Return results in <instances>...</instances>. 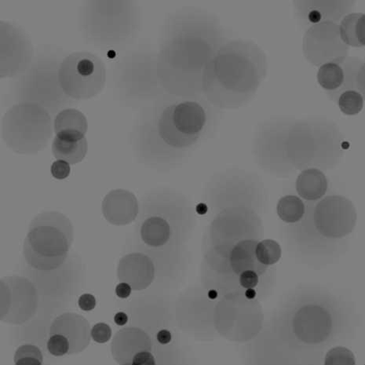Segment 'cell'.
Wrapping results in <instances>:
<instances>
[{"mask_svg": "<svg viewBox=\"0 0 365 365\" xmlns=\"http://www.w3.org/2000/svg\"><path fill=\"white\" fill-rule=\"evenodd\" d=\"M256 256L263 265L272 267L275 265L282 258L281 245L274 240L267 239L259 242L256 246Z\"/></svg>", "mask_w": 365, "mask_h": 365, "instance_id": "28", "label": "cell"}, {"mask_svg": "<svg viewBox=\"0 0 365 365\" xmlns=\"http://www.w3.org/2000/svg\"><path fill=\"white\" fill-rule=\"evenodd\" d=\"M301 19L307 23L319 25L322 23L339 21L351 10V2L305 1L297 3Z\"/></svg>", "mask_w": 365, "mask_h": 365, "instance_id": "20", "label": "cell"}, {"mask_svg": "<svg viewBox=\"0 0 365 365\" xmlns=\"http://www.w3.org/2000/svg\"><path fill=\"white\" fill-rule=\"evenodd\" d=\"M230 38L213 13L185 6L169 15L158 50V73L168 96L198 98L205 69L220 46Z\"/></svg>", "mask_w": 365, "mask_h": 365, "instance_id": "3", "label": "cell"}, {"mask_svg": "<svg viewBox=\"0 0 365 365\" xmlns=\"http://www.w3.org/2000/svg\"><path fill=\"white\" fill-rule=\"evenodd\" d=\"M302 219L287 225L285 234L292 251L302 259L324 262L335 259L347 245L357 222L351 200L340 194L306 202Z\"/></svg>", "mask_w": 365, "mask_h": 365, "instance_id": "7", "label": "cell"}, {"mask_svg": "<svg viewBox=\"0 0 365 365\" xmlns=\"http://www.w3.org/2000/svg\"><path fill=\"white\" fill-rule=\"evenodd\" d=\"M259 242L258 240H245L232 247L230 263L232 270L238 277L247 270L254 271L260 277L270 267L263 265L256 256V246Z\"/></svg>", "mask_w": 365, "mask_h": 365, "instance_id": "21", "label": "cell"}, {"mask_svg": "<svg viewBox=\"0 0 365 365\" xmlns=\"http://www.w3.org/2000/svg\"><path fill=\"white\" fill-rule=\"evenodd\" d=\"M70 173H71V168H70L68 163L61 160H57L53 163L51 174L56 180H65V178L68 177Z\"/></svg>", "mask_w": 365, "mask_h": 365, "instance_id": "33", "label": "cell"}, {"mask_svg": "<svg viewBox=\"0 0 365 365\" xmlns=\"http://www.w3.org/2000/svg\"><path fill=\"white\" fill-rule=\"evenodd\" d=\"M56 135L85 136L88 129L86 116L75 108H66L56 115L53 123Z\"/></svg>", "mask_w": 365, "mask_h": 365, "instance_id": "24", "label": "cell"}, {"mask_svg": "<svg viewBox=\"0 0 365 365\" xmlns=\"http://www.w3.org/2000/svg\"><path fill=\"white\" fill-rule=\"evenodd\" d=\"M317 82L336 102L341 92L359 91L364 94V65L360 59L341 57L324 62L318 69Z\"/></svg>", "mask_w": 365, "mask_h": 365, "instance_id": "15", "label": "cell"}, {"mask_svg": "<svg viewBox=\"0 0 365 365\" xmlns=\"http://www.w3.org/2000/svg\"><path fill=\"white\" fill-rule=\"evenodd\" d=\"M255 292L252 289H247L245 292V297L248 299H252L255 297Z\"/></svg>", "mask_w": 365, "mask_h": 365, "instance_id": "40", "label": "cell"}, {"mask_svg": "<svg viewBox=\"0 0 365 365\" xmlns=\"http://www.w3.org/2000/svg\"><path fill=\"white\" fill-rule=\"evenodd\" d=\"M259 282V276L257 273L252 270H247L239 276V283L240 286L246 289H252L258 285Z\"/></svg>", "mask_w": 365, "mask_h": 365, "instance_id": "34", "label": "cell"}, {"mask_svg": "<svg viewBox=\"0 0 365 365\" xmlns=\"http://www.w3.org/2000/svg\"><path fill=\"white\" fill-rule=\"evenodd\" d=\"M296 190L300 198L306 201L319 200L329 190L328 178L320 169H305L299 173Z\"/></svg>", "mask_w": 365, "mask_h": 365, "instance_id": "23", "label": "cell"}, {"mask_svg": "<svg viewBox=\"0 0 365 365\" xmlns=\"http://www.w3.org/2000/svg\"><path fill=\"white\" fill-rule=\"evenodd\" d=\"M88 151V143L85 136L56 135L53 138V157L68 163L70 165L79 164L86 157Z\"/></svg>", "mask_w": 365, "mask_h": 365, "instance_id": "22", "label": "cell"}, {"mask_svg": "<svg viewBox=\"0 0 365 365\" xmlns=\"http://www.w3.org/2000/svg\"><path fill=\"white\" fill-rule=\"evenodd\" d=\"M103 213L106 219L115 225H126L135 220L139 211L138 200L133 194L113 191L105 198Z\"/></svg>", "mask_w": 365, "mask_h": 365, "instance_id": "19", "label": "cell"}, {"mask_svg": "<svg viewBox=\"0 0 365 365\" xmlns=\"http://www.w3.org/2000/svg\"><path fill=\"white\" fill-rule=\"evenodd\" d=\"M327 302L309 300L290 312L287 328L299 346H320L331 340L336 330V316Z\"/></svg>", "mask_w": 365, "mask_h": 365, "instance_id": "13", "label": "cell"}, {"mask_svg": "<svg viewBox=\"0 0 365 365\" xmlns=\"http://www.w3.org/2000/svg\"><path fill=\"white\" fill-rule=\"evenodd\" d=\"M131 132L140 164L168 173L181 167L212 135L222 111L204 98L167 96L142 107Z\"/></svg>", "mask_w": 365, "mask_h": 365, "instance_id": "1", "label": "cell"}, {"mask_svg": "<svg viewBox=\"0 0 365 365\" xmlns=\"http://www.w3.org/2000/svg\"><path fill=\"white\" fill-rule=\"evenodd\" d=\"M118 277L120 282L128 284L132 290L146 289L156 277V267L153 260L146 255L133 252L120 260Z\"/></svg>", "mask_w": 365, "mask_h": 365, "instance_id": "16", "label": "cell"}, {"mask_svg": "<svg viewBox=\"0 0 365 365\" xmlns=\"http://www.w3.org/2000/svg\"><path fill=\"white\" fill-rule=\"evenodd\" d=\"M206 197L213 211L207 247L232 248L242 240L262 238L267 193L259 176L238 167L227 168L209 180Z\"/></svg>", "mask_w": 365, "mask_h": 365, "instance_id": "5", "label": "cell"}, {"mask_svg": "<svg viewBox=\"0 0 365 365\" xmlns=\"http://www.w3.org/2000/svg\"><path fill=\"white\" fill-rule=\"evenodd\" d=\"M356 359L354 353L346 347L332 348L326 354L325 365H354Z\"/></svg>", "mask_w": 365, "mask_h": 365, "instance_id": "30", "label": "cell"}, {"mask_svg": "<svg viewBox=\"0 0 365 365\" xmlns=\"http://www.w3.org/2000/svg\"><path fill=\"white\" fill-rule=\"evenodd\" d=\"M78 304L84 312H91L96 307V299L91 294H83L79 299Z\"/></svg>", "mask_w": 365, "mask_h": 365, "instance_id": "35", "label": "cell"}, {"mask_svg": "<svg viewBox=\"0 0 365 365\" xmlns=\"http://www.w3.org/2000/svg\"><path fill=\"white\" fill-rule=\"evenodd\" d=\"M104 61L95 53H70L61 62L58 78L66 94L73 100H86L100 94L106 83Z\"/></svg>", "mask_w": 365, "mask_h": 365, "instance_id": "12", "label": "cell"}, {"mask_svg": "<svg viewBox=\"0 0 365 365\" xmlns=\"http://www.w3.org/2000/svg\"><path fill=\"white\" fill-rule=\"evenodd\" d=\"M364 14L349 13L341 19L338 27L340 40L353 48H363L365 43Z\"/></svg>", "mask_w": 365, "mask_h": 365, "instance_id": "25", "label": "cell"}, {"mask_svg": "<svg viewBox=\"0 0 365 365\" xmlns=\"http://www.w3.org/2000/svg\"><path fill=\"white\" fill-rule=\"evenodd\" d=\"M305 212V202L298 196L286 195L278 201L277 215L279 220L287 225L299 222Z\"/></svg>", "mask_w": 365, "mask_h": 365, "instance_id": "26", "label": "cell"}, {"mask_svg": "<svg viewBox=\"0 0 365 365\" xmlns=\"http://www.w3.org/2000/svg\"><path fill=\"white\" fill-rule=\"evenodd\" d=\"M133 364L135 365H152L156 364L155 357L152 354L151 351H143L138 354L133 360Z\"/></svg>", "mask_w": 365, "mask_h": 365, "instance_id": "36", "label": "cell"}, {"mask_svg": "<svg viewBox=\"0 0 365 365\" xmlns=\"http://www.w3.org/2000/svg\"><path fill=\"white\" fill-rule=\"evenodd\" d=\"M148 334L138 328H124L115 334L111 351L115 361L122 365L133 364L134 357L143 351H152Z\"/></svg>", "mask_w": 365, "mask_h": 365, "instance_id": "18", "label": "cell"}, {"mask_svg": "<svg viewBox=\"0 0 365 365\" xmlns=\"http://www.w3.org/2000/svg\"><path fill=\"white\" fill-rule=\"evenodd\" d=\"M345 143L343 132L329 119L275 118L256 128L252 155L264 173L287 178L307 168H335L344 157Z\"/></svg>", "mask_w": 365, "mask_h": 365, "instance_id": "2", "label": "cell"}, {"mask_svg": "<svg viewBox=\"0 0 365 365\" xmlns=\"http://www.w3.org/2000/svg\"><path fill=\"white\" fill-rule=\"evenodd\" d=\"M73 240V226L66 215L43 212L29 225L23 256L28 265L36 270H56L66 262Z\"/></svg>", "mask_w": 365, "mask_h": 365, "instance_id": "9", "label": "cell"}, {"mask_svg": "<svg viewBox=\"0 0 365 365\" xmlns=\"http://www.w3.org/2000/svg\"><path fill=\"white\" fill-rule=\"evenodd\" d=\"M50 334L63 336L68 339V355L82 353L91 344L90 324L86 318L76 313H65L56 318Z\"/></svg>", "mask_w": 365, "mask_h": 365, "instance_id": "17", "label": "cell"}, {"mask_svg": "<svg viewBox=\"0 0 365 365\" xmlns=\"http://www.w3.org/2000/svg\"><path fill=\"white\" fill-rule=\"evenodd\" d=\"M48 349L51 355L61 356L68 354L69 343L63 336L52 335L48 341Z\"/></svg>", "mask_w": 365, "mask_h": 365, "instance_id": "31", "label": "cell"}, {"mask_svg": "<svg viewBox=\"0 0 365 365\" xmlns=\"http://www.w3.org/2000/svg\"><path fill=\"white\" fill-rule=\"evenodd\" d=\"M14 363L19 364H42L43 357L40 349L32 344L21 346L14 354Z\"/></svg>", "mask_w": 365, "mask_h": 365, "instance_id": "29", "label": "cell"}, {"mask_svg": "<svg viewBox=\"0 0 365 365\" xmlns=\"http://www.w3.org/2000/svg\"><path fill=\"white\" fill-rule=\"evenodd\" d=\"M267 70V54L257 43L230 38L208 62L202 95L220 111L238 110L257 94Z\"/></svg>", "mask_w": 365, "mask_h": 365, "instance_id": "6", "label": "cell"}, {"mask_svg": "<svg viewBox=\"0 0 365 365\" xmlns=\"http://www.w3.org/2000/svg\"><path fill=\"white\" fill-rule=\"evenodd\" d=\"M142 14L135 1H91L83 14V31L88 42L101 49H119L138 34Z\"/></svg>", "mask_w": 365, "mask_h": 365, "instance_id": "8", "label": "cell"}, {"mask_svg": "<svg viewBox=\"0 0 365 365\" xmlns=\"http://www.w3.org/2000/svg\"><path fill=\"white\" fill-rule=\"evenodd\" d=\"M0 319L21 325L36 313L38 297L34 284L24 277H4L0 282Z\"/></svg>", "mask_w": 365, "mask_h": 365, "instance_id": "14", "label": "cell"}, {"mask_svg": "<svg viewBox=\"0 0 365 365\" xmlns=\"http://www.w3.org/2000/svg\"><path fill=\"white\" fill-rule=\"evenodd\" d=\"M133 248L153 260L160 277L184 266L187 242L195 224L190 201L168 187L146 192L139 204Z\"/></svg>", "mask_w": 365, "mask_h": 365, "instance_id": "4", "label": "cell"}, {"mask_svg": "<svg viewBox=\"0 0 365 365\" xmlns=\"http://www.w3.org/2000/svg\"><path fill=\"white\" fill-rule=\"evenodd\" d=\"M158 340L161 344H168L172 341V334L168 330H161L157 336Z\"/></svg>", "mask_w": 365, "mask_h": 365, "instance_id": "38", "label": "cell"}, {"mask_svg": "<svg viewBox=\"0 0 365 365\" xmlns=\"http://www.w3.org/2000/svg\"><path fill=\"white\" fill-rule=\"evenodd\" d=\"M131 291V287L128 284L124 282H121L115 287V293L120 299L128 298Z\"/></svg>", "mask_w": 365, "mask_h": 365, "instance_id": "37", "label": "cell"}, {"mask_svg": "<svg viewBox=\"0 0 365 365\" xmlns=\"http://www.w3.org/2000/svg\"><path fill=\"white\" fill-rule=\"evenodd\" d=\"M113 82L120 102L141 106L168 96L158 73V51L143 45L128 51L116 62Z\"/></svg>", "mask_w": 365, "mask_h": 365, "instance_id": "10", "label": "cell"}, {"mask_svg": "<svg viewBox=\"0 0 365 365\" xmlns=\"http://www.w3.org/2000/svg\"><path fill=\"white\" fill-rule=\"evenodd\" d=\"M91 337L96 343L105 344L110 339L112 330L110 326L105 323H98L92 328Z\"/></svg>", "mask_w": 365, "mask_h": 365, "instance_id": "32", "label": "cell"}, {"mask_svg": "<svg viewBox=\"0 0 365 365\" xmlns=\"http://www.w3.org/2000/svg\"><path fill=\"white\" fill-rule=\"evenodd\" d=\"M60 65L61 62L57 63V61L49 60V57L38 59L32 67L42 83H38L26 72L20 76L16 93L19 103L38 106L51 115L73 105L74 100L69 98L61 86L58 78Z\"/></svg>", "mask_w": 365, "mask_h": 365, "instance_id": "11", "label": "cell"}, {"mask_svg": "<svg viewBox=\"0 0 365 365\" xmlns=\"http://www.w3.org/2000/svg\"><path fill=\"white\" fill-rule=\"evenodd\" d=\"M361 92L356 90H347L341 93L335 103L341 113L353 116L361 113L364 105V98Z\"/></svg>", "mask_w": 365, "mask_h": 365, "instance_id": "27", "label": "cell"}, {"mask_svg": "<svg viewBox=\"0 0 365 365\" xmlns=\"http://www.w3.org/2000/svg\"><path fill=\"white\" fill-rule=\"evenodd\" d=\"M114 321L116 324L123 326L128 322V317L125 313L120 312L115 315Z\"/></svg>", "mask_w": 365, "mask_h": 365, "instance_id": "39", "label": "cell"}]
</instances>
